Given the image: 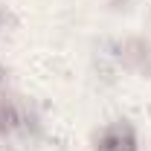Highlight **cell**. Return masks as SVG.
Instances as JSON below:
<instances>
[{
    "label": "cell",
    "instance_id": "1",
    "mask_svg": "<svg viewBox=\"0 0 151 151\" xmlns=\"http://www.w3.org/2000/svg\"><path fill=\"white\" fill-rule=\"evenodd\" d=\"M96 151H137L134 134L128 125H111L99 134L96 139Z\"/></svg>",
    "mask_w": 151,
    "mask_h": 151
},
{
    "label": "cell",
    "instance_id": "3",
    "mask_svg": "<svg viewBox=\"0 0 151 151\" xmlns=\"http://www.w3.org/2000/svg\"><path fill=\"white\" fill-rule=\"evenodd\" d=\"M12 125H15V108H12V102L0 99V131H6Z\"/></svg>",
    "mask_w": 151,
    "mask_h": 151
},
{
    "label": "cell",
    "instance_id": "2",
    "mask_svg": "<svg viewBox=\"0 0 151 151\" xmlns=\"http://www.w3.org/2000/svg\"><path fill=\"white\" fill-rule=\"evenodd\" d=\"M125 58H128L131 64H137L139 70H145V67H148V58H151L148 44H142V41H131V44L125 47ZM148 70H151V67H148Z\"/></svg>",
    "mask_w": 151,
    "mask_h": 151
}]
</instances>
